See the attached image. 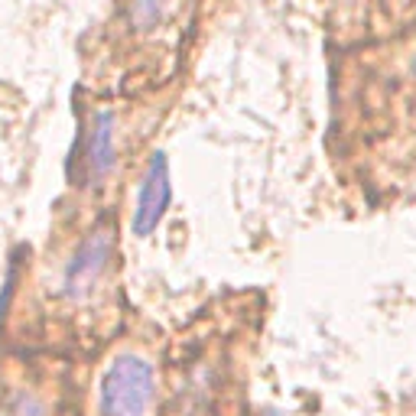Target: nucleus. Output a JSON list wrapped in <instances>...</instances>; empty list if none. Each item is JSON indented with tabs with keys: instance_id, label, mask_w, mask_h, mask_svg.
Segmentation results:
<instances>
[{
	"instance_id": "1",
	"label": "nucleus",
	"mask_w": 416,
	"mask_h": 416,
	"mask_svg": "<svg viewBox=\"0 0 416 416\" xmlns=\"http://www.w3.org/2000/svg\"><path fill=\"white\" fill-rule=\"evenodd\" d=\"M153 397V368L137 354H124L101 381V416H143Z\"/></svg>"
},
{
	"instance_id": "2",
	"label": "nucleus",
	"mask_w": 416,
	"mask_h": 416,
	"mask_svg": "<svg viewBox=\"0 0 416 416\" xmlns=\"http://www.w3.org/2000/svg\"><path fill=\"white\" fill-rule=\"evenodd\" d=\"M111 251H114V228L111 224H98L95 231L78 244V251L72 254L69 267H65V277H62L65 296L85 299L95 289L98 280H101V273H105Z\"/></svg>"
},
{
	"instance_id": "3",
	"label": "nucleus",
	"mask_w": 416,
	"mask_h": 416,
	"mask_svg": "<svg viewBox=\"0 0 416 416\" xmlns=\"http://www.w3.org/2000/svg\"><path fill=\"white\" fill-rule=\"evenodd\" d=\"M170 199H172L170 160H166V153H153L147 172H143V182H140V195H137V208H134L130 231L137 237L153 235L156 224L163 221L166 208H170Z\"/></svg>"
},
{
	"instance_id": "4",
	"label": "nucleus",
	"mask_w": 416,
	"mask_h": 416,
	"mask_svg": "<svg viewBox=\"0 0 416 416\" xmlns=\"http://www.w3.org/2000/svg\"><path fill=\"white\" fill-rule=\"evenodd\" d=\"M85 160H88V176L91 179H105L111 166H114V114L111 111H98L88 127V143H85Z\"/></svg>"
},
{
	"instance_id": "5",
	"label": "nucleus",
	"mask_w": 416,
	"mask_h": 416,
	"mask_svg": "<svg viewBox=\"0 0 416 416\" xmlns=\"http://www.w3.org/2000/svg\"><path fill=\"white\" fill-rule=\"evenodd\" d=\"M172 7H176V0H130V26L137 33H150L156 30V26H163L166 23V17L172 13Z\"/></svg>"
},
{
	"instance_id": "6",
	"label": "nucleus",
	"mask_w": 416,
	"mask_h": 416,
	"mask_svg": "<svg viewBox=\"0 0 416 416\" xmlns=\"http://www.w3.org/2000/svg\"><path fill=\"white\" fill-rule=\"evenodd\" d=\"M10 416H43V410H39V404H36V400H30V397H20V404L10 410Z\"/></svg>"
}]
</instances>
